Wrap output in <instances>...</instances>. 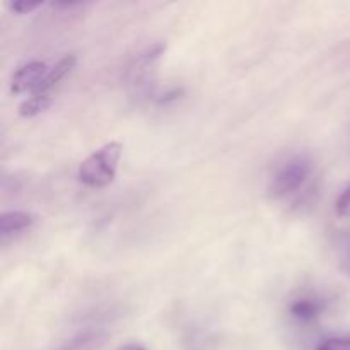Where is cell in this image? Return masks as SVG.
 <instances>
[{"label":"cell","mask_w":350,"mask_h":350,"mask_svg":"<svg viewBox=\"0 0 350 350\" xmlns=\"http://www.w3.org/2000/svg\"><path fill=\"white\" fill-rule=\"evenodd\" d=\"M118 350H146V347L140 344H126L123 345V347H120Z\"/></svg>","instance_id":"obj_13"},{"label":"cell","mask_w":350,"mask_h":350,"mask_svg":"<svg viewBox=\"0 0 350 350\" xmlns=\"http://www.w3.org/2000/svg\"><path fill=\"white\" fill-rule=\"evenodd\" d=\"M46 74L48 70L44 62L34 60L23 65L21 68H17V72L12 75V79H10V92H12V94L34 92Z\"/></svg>","instance_id":"obj_3"},{"label":"cell","mask_w":350,"mask_h":350,"mask_svg":"<svg viewBox=\"0 0 350 350\" xmlns=\"http://www.w3.org/2000/svg\"><path fill=\"white\" fill-rule=\"evenodd\" d=\"M41 5H43L41 0H14L9 3L10 10H14L16 14H29Z\"/></svg>","instance_id":"obj_10"},{"label":"cell","mask_w":350,"mask_h":350,"mask_svg":"<svg viewBox=\"0 0 350 350\" xmlns=\"http://www.w3.org/2000/svg\"><path fill=\"white\" fill-rule=\"evenodd\" d=\"M123 146L120 142H109L99 147L79 166V180L91 188H105L116 178V170L122 159Z\"/></svg>","instance_id":"obj_1"},{"label":"cell","mask_w":350,"mask_h":350,"mask_svg":"<svg viewBox=\"0 0 350 350\" xmlns=\"http://www.w3.org/2000/svg\"><path fill=\"white\" fill-rule=\"evenodd\" d=\"M317 350H350V335L349 337L327 338L318 345Z\"/></svg>","instance_id":"obj_9"},{"label":"cell","mask_w":350,"mask_h":350,"mask_svg":"<svg viewBox=\"0 0 350 350\" xmlns=\"http://www.w3.org/2000/svg\"><path fill=\"white\" fill-rule=\"evenodd\" d=\"M109 340V335L103 330H88L79 334L58 350H101Z\"/></svg>","instance_id":"obj_5"},{"label":"cell","mask_w":350,"mask_h":350,"mask_svg":"<svg viewBox=\"0 0 350 350\" xmlns=\"http://www.w3.org/2000/svg\"><path fill=\"white\" fill-rule=\"evenodd\" d=\"M335 211L340 217H350V185L338 197L337 204H335Z\"/></svg>","instance_id":"obj_11"},{"label":"cell","mask_w":350,"mask_h":350,"mask_svg":"<svg viewBox=\"0 0 350 350\" xmlns=\"http://www.w3.org/2000/svg\"><path fill=\"white\" fill-rule=\"evenodd\" d=\"M325 310V304L318 299H297L291 304L289 311L293 318H296L301 323H310L314 321Z\"/></svg>","instance_id":"obj_7"},{"label":"cell","mask_w":350,"mask_h":350,"mask_svg":"<svg viewBox=\"0 0 350 350\" xmlns=\"http://www.w3.org/2000/svg\"><path fill=\"white\" fill-rule=\"evenodd\" d=\"M51 103H53V98H51V96L33 94L31 98H27L26 101L21 103L17 113H19V116H23V118H33V116H38L43 111H46L51 106Z\"/></svg>","instance_id":"obj_8"},{"label":"cell","mask_w":350,"mask_h":350,"mask_svg":"<svg viewBox=\"0 0 350 350\" xmlns=\"http://www.w3.org/2000/svg\"><path fill=\"white\" fill-rule=\"evenodd\" d=\"M311 174V163L304 157H297V159L289 161L279 173L273 176L272 183H270V197L282 198L287 195L294 193L299 190Z\"/></svg>","instance_id":"obj_2"},{"label":"cell","mask_w":350,"mask_h":350,"mask_svg":"<svg viewBox=\"0 0 350 350\" xmlns=\"http://www.w3.org/2000/svg\"><path fill=\"white\" fill-rule=\"evenodd\" d=\"M33 222H34V217L31 214H27V212H21V211L2 212V214H0V234L7 236L17 231H24V229L31 228Z\"/></svg>","instance_id":"obj_6"},{"label":"cell","mask_w":350,"mask_h":350,"mask_svg":"<svg viewBox=\"0 0 350 350\" xmlns=\"http://www.w3.org/2000/svg\"><path fill=\"white\" fill-rule=\"evenodd\" d=\"M183 94H185V88H181V85L180 88H171L167 89L166 92H163V94L156 99V103L157 105H171V103L178 101Z\"/></svg>","instance_id":"obj_12"},{"label":"cell","mask_w":350,"mask_h":350,"mask_svg":"<svg viewBox=\"0 0 350 350\" xmlns=\"http://www.w3.org/2000/svg\"><path fill=\"white\" fill-rule=\"evenodd\" d=\"M75 65H77V58H75V55H65L64 58H60V60L55 64L53 68L48 70V74L44 75V79L41 81V84L38 85V89L33 92V94H48V91H50L51 88H55L58 82L64 81V79L74 70Z\"/></svg>","instance_id":"obj_4"}]
</instances>
